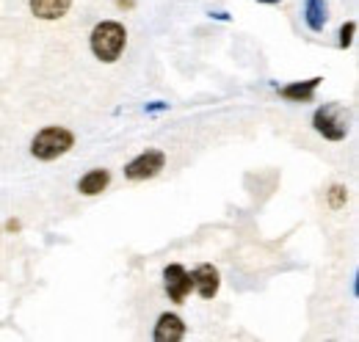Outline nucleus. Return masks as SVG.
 Wrapping results in <instances>:
<instances>
[{"instance_id":"9d476101","label":"nucleus","mask_w":359,"mask_h":342,"mask_svg":"<svg viewBox=\"0 0 359 342\" xmlns=\"http://www.w3.org/2000/svg\"><path fill=\"white\" fill-rule=\"evenodd\" d=\"M111 185V171L108 169H91L78 179V193L81 196H100Z\"/></svg>"},{"instance_id":"0eeeda50","label":"nucleus","mask_w":359,"mask_h":342,"mask_svg":"<svg viewBox=\"0 0 359 342\" xmlns=\"http://www.w3.org/2000/svg\"><path fill=\"white\" fill-rule=\"evenodd\" d=\"M185 331H188V326H185V320L180 317L177 312H163V315L158 317V323H155L152 340L155 342H180L182 337H185Z\"/></svg>"},{"instance_id":"dca6fc26","label":"nucleus","mask_w":359,"mask_h":342,"mask_svg":"<svg viewBox=\"0 0 359 342\" xmlns=\"http://www.w3.org/2000/svg\"><path fill=\"white\" fill-rule=\"evenodd\" d=\"M20 229H22V224H20L17 218H8V221H6V232H20Z\"/></svg>"},{"instance_id":"6e6552de","label":"nucleus","mask_w":359,"mask_h":342,"mask_svg":"<svg viewBox=\"0 0 359 342\" xmlns=\"http://www.w3.org/2000/svg\"><path fill=\"white\" fill-rule=\"evenodd\" d=\"M31 6V14L36 20H45V22H58L69 14L72 8V0H28Z\"/></svg>"},{"instance_id":"423d86ee","label":"nucleus","mask_w":359,"mask_h":342,"mask_svg":"<svg viewBox=\"0 0 359 342\" xmlns=\"http://www.w3.org/2000/svg\"><path fill=\"white\" fill-rule=\"evenodd\" d=\"M191 279H194V290L199 293V299H205V301L216 299L219 290H222V273H219V268L210 265V262L196 265V268L191 271Z\"/></svg>"},{"instance_id":"7ed1b4c3","label":"nucleus","mask_w":359,"mask_h":342,"mask_svg":"<svg viewBox=\"0 0 359 342\" xmlns=\"http://www.w3.org/2000/svg\"><path fill=\"white\" fill-rule=\"evenodd\" d=\"M313 130L326 141H346L348 135V114L340 102H323L313 114Z\"/></svg>"},{"instance_id":"2eb2a0df","label":"nucleus","mask_w":359,"mask_h":342,"mask_svg":"<svg viewBox=\"0 0 359 342\" xmlns=\"http://www.w3.org/2000/svg\"><path fill=\"white\" fill-rule=\"evenodd\" d=\"M135 3H138V0H116V8H122V11H133Z\"/></svg>"},{"instance_id":"20e7f679","label":"nucleus","mask_w":359,"mask_h":342,"mask_svg":"<svg viewBox=\"0 0 359 342\" xmlns=\"http://www.w3.org/2000/svg\"><path fill=\"white\" fill-rule=\"evenodd\" d=\"M163 169H166V152L158 149V146H147L144 152L135 155L133 160L125 163V179L147 182V179H155Z\"/></svg>"},{"instance_id":"1a4fd4ad","label":"nucleus","mask_w":359,"mask_h":342,"mask_svg":"<svg viewBox=\"0 0 359 342\" xmlns=\"http://www.w3.org/2000/svg\"><path fill=\"white\" fill-rule=\"evenodd\" d=\"M323 83V78H310V81H293V83L282 86L279 97L287 102H313L318 86Z\"/></svg>"},{"instance_id":"f3484780","label":"nucleus","mask_w":359,"mask_h":342,"mask_svg":"<svg viewBox=\"0 0 359 342\" xmlns=\"http://www.w3.org/2000/svg\"><path fill=\"white\" fill-rule=\"evenodd\" d=\"M210 17L213 20H222V22H229V14L226 11H210Z\"/></svg>"},{"instance_id":"f03ea898","label":"nucleus","mask_w":359,"mask_h":342,"mask_svg":"<svg viewBox=\"0 0 359 342\" xmlns=\"http://www.w3.org/2000/svg\"><path fill=\"white\" fill-rule=\"evenodd\" d=\"M75 146V132L64 125H50V128H42L34 141H31V155L42 163H50V160H58L64 158L67 152H72Z\"/></svg>"},{"instance_id":"ddd939ff","label":"nucleus","mask_w":359,"mask_h":342,"mask_svg":"<svg viewBox=\"0 0 359 342\" xmlns=\"http://www.w3.org/2000/svg\"><path fill=\"white\" fill-rule=\"evenodd\" d=\"M340 39H337V44L343 47V50H348L351 44H354V36H357V22L354 20H348V22H343V28H340V34H337Z\"/></svg>"},{"instance_id":"a211bd4d","label":"nucleus","mask_w":359,"mask_h":342,"mask_svg":"<svg viewBox=\"0 0 359 342\" xmlns=\"http://www.w3.org/2000/svg\"><path fill=\"white\" fill-rule=\"evenodd\" d=\"M257 3H266V6H276V3H282V0H257Z\"/></svg>"},{"instance_id":"f8f14e48","label":"nucleus","mask_w":359,"mask_h":342,"mask_svg":"<svg viewBox=\"0 0 359 342\" xmlns=\"http://www.w3.org/2000/svg\"><path fill=\"white\" fill-rule=\"evenodd\" d=\"M326 205H329L332 210H343V207L348 205V188L340 185V182H334V185L326 191Z\"/></svg>"},{"instance_id":"9b49d317","label":"nucleus","mask_w":359,"mask_h":342,"mask_svg":"<svg viewBox=\"0 0 359 342\" xmlns=\"http://www.w3.org/2000/svg\"><path fill=\"white\" fill-rule=\"evenodd\" d=\"M304 22L313 34H320L329 22V6L326 0H304Z\"/></svg>"},{"instance_id":"4468645a","label":"nucleus","mask_w":359,"mask_h":342,"mask_svg":"<svg viewBox=\"0 0 359 342\" xmlns=\"http://www.w3.org/2000/svg\"><path fill=\"white\" fill-rule=\"evenodd\" d=\"M161 111H169V102H161V100L147 102V114H161Z\"/></svg>"},{"instance_id":"39448f33","label":"nucleus","mask_w":359,"mask_h":342,"mask_svg":"<svg viewBox=\"0 0 359 342\" xmlns=\"http://www.w3.org/2000/svg\"><path fill=\"white\" fill-rule=\"evenodd\" d=\"M163 287H166L169 301H175V303H185V299H188V296H191V290H194V279H191L188 268H185V265H180V262L166 265V271H163Z\"/></svg>"},{"instance_id":"f257e3e1","label":"nucleus","mask_w":359,"mask_h":342,"mask_svg":"<svg viewBox=\"0 0 359 342\" xmlns=\"http://www.w3.org/2000/svg\"><path fill=\"white\" fill-rule=\"evenodd\" d=\"M91 55L102 64H116L128 47V28L119 20H102L89 34Z\"/></svg>"}]
</instances>
